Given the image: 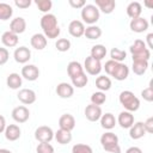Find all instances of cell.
I'll list each match as a JSON object with an SVG mask.
<instances>
[{"mask_svg": "<svg viewBox=\"0 0 153 153\" xmlns=\"http://www.w3.org/2000/svg\"><path fill=\"white\" fill-rule=\"evenodd\" d=\"M41 27L43 30V35L47 37V39H54V38H57L61 30H60V26L57 24V18L56 16L51 14V13H47V14H43L42 18H41Z\"/></svg>", "mask_w": 153, "mask_h": 153, "instance_id": "cell-1", "label": "cell"}, {"mask_svg": "<svg viewBox=\"0 0 153 153\" xmlns=\"http://www.w3.org/2000/svg\"><path fill=\"white\" fill-rule=\"evenodd\" d=\"M118 100H120L121 105L126 109V111L135 112L140 108V99L131 91H128V90L127 91H122L120 93Z\"/></svg>", "mask_w": 153, "mask_h": 153, "instance_id": "cell-2", "label": "cell"}, {"mask_svg": "<svg viewBox=\"0 0 153 153\" xmlns=\"http://www.w3.org/2000/svg\"><path fill=\"white\" fill-rule=\"evenodd\" d=\"M100 143L104 151L110 153H121V147L118 143V137L112 131H105L100 136Z\"/></svg>", "mask_w": 153, "mask_h": 153, "instance_id": "cell-3", "label": "cell"}, {"mask_svg": "<svg viewBox=\"0 0 153 153\" xmlns=\"http://www.w3.org/2000/svg\"><path fill=\"white\" fill-rule=\"evenodd\" d=\"M81 19H82V23H86L88 25H94L98 20H99V10L92 5V4H88V5H85L82 8H81Z\"/></svg>", "mask_w": 153, "mask_h": 153, "instance_id": "cell-4", "label": "cell"}, {"mask_svg": "<svg viewBox=\"0 0 153 153\" xmlns=\"http://www.w3.org/2000/svg\"><path fill=\"white\" fill-rule=\"evenodd\" d=\"M35 139L38 142H50L54 139V131L48 126H41L35 130Z\"/></svg>", "mask_w": 153, "mask_h": 153, "instance_id": "cell-5", "label": "cell"}, {"mask_svg": "<svg viewBox=\"0 0 153 153\" xmlns=\"http://www.w3.org/2000/svg\"><path fill=\"white\" fill-rule=\"evenodd\" d=\"M84 69L90 74V75H98L103 67H102V63L100 61L91 57V56H87L85 59V62H84Z\"/></svg>", "mask_w": 153, "mask_h": 153, "instance_id": "cell-6", "label": "cell"}, {"mask_svg": "<svg viewBox=\"0 0 153 153\" xmlns=\"http://www.w3.org/2000/svg\"><path fill=\"white\" fill-rule=\"evenodd\" d=\"M30 117V111L25 105L16 106L12 110V118L17 123H25Z\"/></svg>", "mask_w": 153, "mask_h": 153, "instance_id": "cell-7", "label": "cell"}, {"mask_svg": "<svg viewBox=\"0 0 153 153\" xmlns=\"http://www.w3.org/2000/svg\"><path fill=\"white\" fill-rule=\"evenodd\" d=\"M17 98L19 99L20 103H23L24 105H30V104H33L36 102V93L31 88H22L18 94H17Z\"/></svg>", "mask_w": 153, "mask_h": 153, "instance_id": "cell-8", "label": "cell"}, {"mask_svg": "<svg viewBox=\"0 0 153 153\" xmlns=\"http://www.w3.org/2000/svg\"><path fill=\"white\" fill-rule=\"evenodd\" d=\"M13 57H14L16 62L24 65V63L29 62V60L31 59V50L27 47L22 45L19 48H16V50L13 53Z\"/></svg>", "mask_w": 153, "mask_h": 153, "instance_id": "cell-9", "label": "cell"}, {"mask_svg": "<svg viewBox=\"0 0 153 153\" xmlns=\"http://www.w3.org/2000/svg\"><path fill=\"white\" fill-rule=\"evenodd\" d=\"M22 78L26 79L27 81H35L39 76V69L35 65H25L22 68Z\"/></svg>", "mask_w": 153, "mask_h": 153, "instance_id": "cell-10", "label": "cell"}, {"mask_svg": "<svg viewBox=\"0 0 153 153\" xmlns=\"http://www.w3.org/2000/svg\"><path fill=\"white\" fill-rule=\"evenodd\" d=\"M85 117L90 121V122H97L99 121V118L102 117V108L98 106V105H94V104H88L86 108H85Z\"/></svg>", "mask_w": 153, "mask_h": 153, "instance_id": "cell-11", "label": "cell"}, {"mask_svg": "<svg viewBox=\"0 0 153 153\" xmlns=\"http://www.w3.org/2000/svg\"><path fill=\"white\" fill-rule=\"evenodd\" d=\"M149 24L147 22L146 18L143 17H139V18H135V19H131L130 23H129V27L133 32H136V33H141V32H145L147 31Z\"/></svg>", "mask_w": 153, "mask_h": 153, "instance_id": "cell-12", "label": "cell"}, {"mask_svg": "<svg viewBox=\"0 0 153 153\" xmlns=\"http://www.w3.org/2000/svg\"><path fill=\"white\" fill-rule=\"evenodd\" d=\"M68 32L71 36L75 37V38H79L81 36H84V32H85V24L81 22V20H72L68 25Z\"/></svg>", "mask_w": 153, "mask_h": 153, "instance_id": "cell-13", "label": "cell"}, {"mask_svg": "<svg viewBox=\"0 0 153 153\" xmlns=\"http://www.w3.org/2000/svg\"><path fill=\"white\" fill-rule=\"evenodd\" d=\"M96 7L99 10V12H103L104 14H110L114 12L116 7L115 0H94Z\"/></svg>", "mask_w": 153, "mask_h": 153, "instance_id": "cell-14", "label": "cell"}, {"mask_svg": "<svg viewBox=\"0 0 153 153\" xmlns=\"http://www.w3.org/2000/svg\"><path fill=\"white\" fill-rule=\"evenodd\" d=\"M26 30V22L23 17H17L14 19L11 20L10 23V31L16 33V35H20Z\"/></svg>", "mask_w": 153, "mask_h": 153, "instance_id": "cell-15", "label": "cell"}, {"mask_svg": "<svg viewBox=\"0 0 153 153\" xmlns=\"http://www.w3.org/2000/svg\"><path fill=\"white\" fill-rule=\"evenodd\" d=\"M56 94L63 99L71 98L74 94V87L68 82H60L56 86Z\"/></svg>", "mask_w": 153, "mask_h": 153, "instance_id": "cell-16", "label": "cell"}, {"mask_svg": "<svg viewBox=\"0 0 153 153\" xmlns=\"http://www.w3.org/2000/svg\"><path fill=\"white\" fill-rule=\"evenodd\" d=\"M116 122H118V124L121 126V128H123V129H129V128L134 124V115H133L131 112L124 110V111L120 112L118 118H117Z\"/></svg>", "mask_w": 153, "mask_h": 153, "instance_id": "cell-17", "label": "cell"}, {"mask_svg": "<svg viewBox=\"0 0 153 153\" xmlns=\"http://www.w3.org/2000/svg\"><path fill=\"white\" fill-rule=\"evenodd\" d=\"M59 127H60V129L72 131L75 127V118L71 114H63L59 118Z\"/></svg>", "mask_w": 153, "mask_h": 153, "instance_id": "cell-18", "label": "cell"}, {"mask_svg": "<svg viewBox=\"0 0 153 153\" xmlns=\"http://www.w3.org/2000/svg\"><path fill=\"white\" fill-rule=\"evenodd\" d=\"M128 75H129V67H128L126 63H123V62L117 63V66H116L114 73L111 74V76H114V78H115L116 80H118V81L126 80V79L128 78Z\"/></svg>", "mask_w": 153, "mask_h": 153, "instance_id": "cell-19", "label": "cell"}, {"mask_svg": "<svg viewBox=\"0 0 153 153\" xmlns=\"http://www.w3.org/2000/svg\"><path fill=\"white\" fill-rule=\"evenodd\" d=\"M4 134H5L6 140L17 141L22 135V130H20L19 126H17V124H8V126H6V129H5Z\"/></svg>", "mask_w": 153, "mask_h": 153, "instance_id": "cell-20", "label": "cell"}, {"mask_svg": "<svg viewBox=\"0 0 153 153\" xmlns=\"http://www.w3.org/2000/svg\"><path fill=\"white\" fill-rule=\"evenodd\" d=\"M1 42L7 48H14V47H17V44L19 42V37H18V35H16V33H13L8 30V31H5L2 33Z\"/></svg>", "mask_w": 153, "mask_h": 153, "instance_id": "cell-21", "label": "cell"}, {"mask_svg": "<svg viewBox=\"0 0 153 153\" xmlns=\"http://www.w3.org/2000/svg\"><path fill=\"white\" fill-rule=\"evenodd\" d=\"M30 43H31V47L33 49L43 50L48 44V39L43 33H35V35H32V37L30 39Z\"/></svg>", "mask_w": 153, "mask_h": 153, "instance_id": "cell-22", "label": "cell"}, {"mask_svg": "<svg viewBox=\"0 0 153 153\" xmlns=\"http://www.w3.org/2000/svg\"><path fill=\"white\" fill-rule=\"evenodd\" d=\"M146 134V130L143 128V122H136L129 128V136L133 140H139L143 137Z\"/></svg>", "mask_w": 153, "mask_h": 153, "instance_id": "cell-23", "label": "cell"}, {"mask_svg": "<svg viewBox=\"0 0 153 153\" xmlns=\"http://www.w3.org/2000/svg\"><path fill=\"white\" fill-rule=\"evenodd\" d=\"M126 11H127V14L129 18H131V19L139 18V17H141V13H142V5L137 1H131L127 6Z\"/></svg>", "mask_w": 153, "mask_h": 153, "instance_id": "cell-24", "label": "cell"}, {"mask_svg": "<svg viewBox=\"0 0 153 153\" xmlns=\"http://www.w3.org/2000/svg\"><path fill=\"white\" fill-rule=\"evenodd\" d=\"M23 84V78L18 73H11L7 75L6 79V85L11 90H18Z\"/></svg>", "mask_w": 153, "mask_h": 153, "instance_id": "cell-25", "label": "cell"}, {"mask_svg": "<svg viewBox=\"0 0 153 153\" xmlns=\"http://www.w3.org/2000/svg\"><path fill=\"white\" fill-rule=\"evenodd\" d=\"M99 121H100L102 128H104L105 130H111L116 126V118L111 112H105L104 115H102Z\"/></svg>", "mask_w": 153, "mask_h": 153, "instance_id": "cell-26", "label": "cell"}, {"mask_svg": "<svg viewBox=\"0 0 153 153\" xmlns=\"http://www.w3.org/2000/svg\"><path fill=\"white\" fill-rule=\"evenodd\" d=\"M106 53L108 51H106L105 45H103V44H96V45H93L91 48L90 56L93 57V59H96V60H98V61H102L106 56Z\"/></svg>", "mask_w": 153, "mask_h": 153, "instance_id": "cell-27", "label": "cell"}, {"mask_svg": "<svg viewBox=\"0 0 153 153\" xmlns=\"http://www.w3.org/2000/svg\"><path fill=\"white\" fill-rule=\"evenodd\" d=\"M67 73L69 75V78H74L81 73H84V67L81 66L80 62L78 61H71L68 65H67Z\"/></svg>", "mask_w": 153, "mask_h": 153, "instance_id": "cell-28", "label": "cell"}, {"mask_svg": "<svg viewBox=\"0 0 153 153\" xmlns=\"http://www.w3.org/2000/svg\"><path fill=\"white\" fill-rule=\"evenodd\" d=\"M54 137L57 141V143L60 145H67L72 141V134L68 130H63V129H59L56 133H54Z\"/></svg>", "mask_w": 153, "mask_h": 153, "instance_id": "cell-29", "label": "cell"}, {"mask_svg": "<svg viewBox=\"0 0 153 153\" xmlns=\"http://www.w3.org/2000/svg\"><path fill=\"white\" fill-rule=\"evenodd\" d=\"M96 87L99 91H102V92L109 91L111 88V79L109 76H105V75L97 76V79H96Z\"/></svg>", "mask_w": 153, "mask_h": 153, "instance_id": "cell-30", "label": "cell"}, {"mask_svg": "<svg viewBox=\"0 0 153 153\" xmlns=\"http://www.w3.org/2000/svg\"><path fill=\"white\" fill-rule=\"evenodd\" d=\"M84 36L88 39H98L102 36V29L97 25H88L87 27H85Z\"/></svg>", "mask_w": 153, "mask_h": 153, "instance_id": "cell-31", "label": "cell"}, {"mask_svg": "<svg viewBox=\"0 0 153 153\" xmlns=\"http://www.w3.org/2000/svg\"><path fill=\"white\" fill-rule=\"evenodd\" d=\"M146 49H147L146 43H145L142 39H135V41H134V43L129 47V51H130L131 56H133V55L141 54V53H143Z\"/></svg>", "mask_w": 153, "mask_h": 153, "instance_id": "cell-32", "label": "cell"}, {"mask_svg": "<svg viewBox=\"0 0 153 153\" xmlns=\"http://www.w3.org/2000/svg\"><path fill=\"white\" fill-rule=\"evenodd\" d=\"M148 68V61H133L131 69L136 75H143Z\"/></svg>", "mask_w": 153, "mask_h": 153, "instance_id": "cell-33", "label": "cell"}, {"mask_svg": "<svg viewBox=\"0 0 153 153\" xmlns=\"http://www.w3.org/2000/svg\"><path fill=\"white\" fill-rule=\"evenodd\" d=\"M13 14L12 6L6 2H0V20H8Z\"/></svg>", "mask_w": 153, "mask_h": 153, "instance_id": "cell-34", "label": "cell"}, {"mask_svg": "<svg viewBox=\"0 0 153 153\" xmlns=\"http://www.w3.org/2000/svg\"><path fill=\"white\" fill-rule=\"evenodd\" d=\"M72 80V86L74 87H78V88H82L84 86H86V84L88 82V76L85 74V72L84 73H81V74H79V75H76V76H74V78H72L71 79Z\"/></svg>", "mask_w": 153, "mask_h": 153, "instance_id": "cell-35", "label": "cell"}, {"mask_svg": "<svg viewBox=\"0 0 153 153\" xmlns=\"http://www.w3.org/2000/svg\"><path fill=\"white\" fill-rule=\"evenodd\" d=\"M110 57H111V60H114V61H116V62L120 63V62H122V61L126 60L127 53L124 50L120 49V48H112L110 50Z\"/></svg>", "mask_w": 153, "mask_h": 153, "instance_id": "cell-36", "label": "cell"}, {"mask_svg": "<svg viewBox=\"0 0 153 153\" xmlns=\"http://www.w3.org/2000/svg\"><path fill=\"white\" fill-rule=\"evenodd\" d=\"M105 102H106V96H105L104 92L97 91V92L92 93V96H91V104H94V105L100 106V105H103Z\"/></svg>", "mask_w": 153, "mask_h": 153, "instance_id": "cell-37", "label": "cell"}, {"mask_svg": "<svg viewBox=\"0 0 153 153\" xmlns=\"http://www.w3.org/2000/svg\"><path fill=\"white\" fill-rule=\"evenodd\" d=\"M35 4H36V6H37L38 11L43 12L44 14L49 13V11H50L51 7H53V2H51V0H36Z\"/></svg>", "mask_w": 153, "mask_h": 153, "instance_id": "cell-38", "label": "cell"}, {"mask_svg": "<svg viewBox=\"0 0 153 153\" xmlns=\"http://www.w3.org/2000/svg\"><path fill=\"white\" fill-rule=\"evenodd\" d=\"M55 47L61 53H65V51H68L69 48H71V41L67 39V38H59L55 43Z\"/></svg>", "mask_w": 153, "mask_h": 153, "instance_id": "cell-39", "label": "cell"}, {"mask_svg": "<svg viewBox=\"0 0 153 153\" xmlns=\"http://www.w3.org/2000/svg\"><path fill=\"white\" fill-rule=\"evenodd\" d=\"M72 153H93V151L86 143H75L72 147Z\"/></svg>", "mask_w": 153, "mask_h": 153, "instance_id": "cell-40", "label": "cell"}, {"mask_svg": "<svg viewBox=\"0 0 153 153\" xmlns=\"http://www.w3.org/2000/svg\"><path fill=\"white\" fill-rule=\"evenodd\" d=\"M36 152L37 153H54V147L48 142H39L36 148Z\"/></svg>", "mask_w": 153, "mask_h": 153, "instance_id": "cell-41", "label": "cell"}, {"mask_svg": "<svg viewBox=\"0 0 153 153\" xmlns=\"http://www.w3.org/2000/svg\"><path fill=\"white\" fill-rule=\"evenodd\" d=\"M141 96L146 102H153V88H152V82L149 84L148 87L143 88L141 91Z\"/></svg>", "mask_w": 153, "mask_h": 153, "instance_id": "cell-42", "label": "cell"}, {"mask_svg": "<svg viewBox=\"0 0 153 153\" xmlns=\"http://www.w3.org/2000/svg\"><path fill=\"white\" fill-rule=\"evenodd\" d=\"M117 63H118V62H116V61H114V60H109V61L105 62V65H104V69H105V72H106L108 75L111 76V74L114 73V71H115Z\"/></svg>", "mask_w": 153, "mask_h": 153, "instance_id": "cell-43", "label": "cell"}, {"mask_svg": "<svg viewBox=\"0 0 153 153\" xmlns=\"http://www.w3.org/2000/svg\"><path fill=\"white\" fill-rule=\"evenodd\" d=\"M10 59V53L7 48H0V66H4Z\"/></svg>", "mask_w": 153, "mask_h": 153, "instance_id": "cell-44", "label": "cell"}, {"mask_svg": "<svg viewBox=\"0 0 153 153\" xmlns=\"http://www.w3.org/2000/svg\"><path fill=\"white\" fill-rule=\"evenodd\" d=\"M143 128H145L146 133H148V134H152L153 133V117H148L143 122Z\"/></svg>", "mask_w": 153, "mask_h": 153, "instance_id": "cell-45", "label": "cell"}, {"mask_svg": "<svg viewBox=\"0 0 153 153\" xmlns=\"http://www.w3.org/2000/svg\"><path fill=\"white\" fill-rule=\"evenodd\" d=\"M14 5L22 10H25L31 6V0H14Z\"/></svg>", "mask_w": 153, "mask_h": 153, "instance_id": "cell-46", "label": "cell"}, {"mask_svg": "<svg viewBox=\"0 0 153 153\" xmlns=\"http://www.w3.org/2000/svg\"><path fill=\"white\" fill-rule=\"evenodd\" d=\"M68 4L73 8H82L86 5L85 0H68Z\"/></svg>", "mask_w": 153, "mask_h": 153, "instance_id": "cell-47", "label": "cell"}, {"mask_svg": "<svg viewBox=\"0 0 153 153\" xmlns=\"http://www.w3.org/2000/svg\"><path fill=\"white\" fill-rule=\"evenodd\" d=\"M146 41H147V49H153V33L151 32V33H148L147 35V37H146Z\"/></svg>", "mask_w": 153, "mask_h": 153, "instance_id": "cell-48", "label": "cell"}, {"mask_svg": "<svg viewBox=\"0 0 153 153\" xmlns=\"http://www.w3.org/2000/svg\"><path fill=\"white\" fill-rule=\"evenodd\" d=\"M6 126H7V124H6V120H5V117H4L2 115H0V134L5 131Z\"/></svg>", "mask_w": 153, "mask_h": 153, "instance_id": "cell-49", "label": "cell"}, {"mask_svg": "<svg viewBox=\"0 0 153 153\" xmlns=\"http://www.w3.org/2000/svg\"><path fill=\"white\" fill-rule=\"evenodd\" d=\"M126 153H142V151H141V148H139L136 146H133V147H129L126 151Z\"/></svg>", "mask_w": 153, "mask_h": 153, "instance_id": "cell-50", "label": "cell"}, {"mask_svg": "<svg viewBox=\"0 0 153 153\" xmlns=\"http://www.w3.org/2000/svg\"><path fill=\"white\" fill-rule=\"evenodd\" d=\"M0 153H12L10 149H6V148H0Z\"/></svg>", "mask_w": 153, "mask_h": 153, "instance_id": "cell-51", "label": "cell"}]
</instances>
